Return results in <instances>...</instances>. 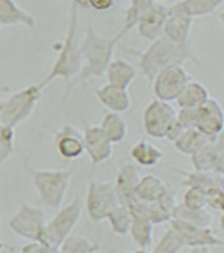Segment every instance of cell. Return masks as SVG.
Masks as SVG:
<instances>
[{
	"mask_svg": "<svg viewBox=\"0 0 224 253\" xmlns=\"http://www.w3.org/2000/svg\"><path fill=\"white\" fill-rule=\"evenodd\" d=\"M124 38V35L121 32H118L114 36H105L100 35L93 23L88 20L87 26H85V35L82 42L79 43V49H81V71L78 72V75L69 83L66 84L68 88L63 94L62 102L63 105L68 102V99L74 90V87L79 83H85L91 78H100L109 62L114 59V51L117 45L120 43V41Z\"/></svg>",
	"mask_w": 224,
	"mask_h": 253,
	"instance_id": "6da1fadb",
	"label": "cell"
},
{
	"mask_svg": "<svg viewBox=\"0 0 224 253\" xmlns=\"http://www.w3.org/2000/svg\"><path fill=\"white\" fill-rule=\"evenodd\" d=\"M186 62L200 65V60L194 54L190 41L186 43H177L161 35L157 39L151 41L149 46L139 54L138 66L142 75L151 83L152 78L164 68L183 65Z\"/></svg>",
	"mask_w": 224,
	"mask_h": 253,
	"instance_id": "7a4b0ae2",
	"label": "cell"
},
{
	"mask_svg": "<svg viewBox=\"0 0 224 253\" xmlns=\"http://www.w3.org/2000/svg\"><path fill=\"white\" fill-rule=\"evenodd\" d=\"M81 71V49L78 42V6L72 2L69 12V26L66 36L60 45L59 56L54 60L52 66L37 84L42 90L54 80H63L69 84Z\"/></svg>",
	"mask_w": 224,
	"mask_h": 253,
	"instance_id": "3957f363",
	"label": "cell"
},
{
	"mask_svg": "<svg viewBox=\"0 0 224 253\" xmlns=\"http://www.w3.org/2000/svg\"><path fill=\"white\" fill-rule=\"evenodd\" d=\"M39 199L49 209L62 207L71 187L74 172L69 169H36L27 167Z\"/></svg>",
	"mask_w": 224,
	"mask_h": 253,
	"instance_id": "277c9868",
	"label": "cell"
},
{
	"mask_svg": "<svg viewBox=\"0 0 224 253\" xmlns=\"http://www.w3.org/2000/svg\"><path fill=\"white\" fill-rule=\"evenodd\" d=\"M40 99H42V88L37 84L26 85L24 88L12 93L5 102H2L0 123L15 129L18 125L26 122L35 113Z\"/></svg>",
	"mask_w": 224,
	"mask_h": 253,
	"instance_id": "5b68a950",
	"label": "cell"
},
{
	"mask_svg": "<svg viewBox=\"0 0 224 253\" xmlns=\"http://www.w3.org/2000/svg\"><path fill=\"white\" fill-rule=\"evenodd\" d=\"M84 209V202L79 195H76L69 204L59 207L54 217L46 222L45 237L46 244L52 247H59V244L72 234L74 228L78 225Z\"/></svg>",
	"mask_w": 224,
	"mask_h": 253,
	"instance_id": "8992f818",
	"label": "cell"
},
{
	"mask_svg": "<svg viewBox=\"0 0 224 253\" xmlns=\"http://www.w3.org/2000/svg\"><path fill=\"white\" fill-rule=\"evenodd\" d=\"M9 229L29 241H42L46 244L45 237V226H46V216L42 209L36 206H30L27 202L18 207V210L12 214L8 222Z\"/></svg>",
	"mask_w": 224,
	"mask_h": 253,
	"instance_id": "52a82bcc",
	"label": "cell"
},
{
	"mask_svg": "<svg viewBox=\"0 0 224 253\" xmlns=\"http://www.w3.org/2000/svg\"><path fill=\"white\" fill-rule=\"evenodd\" d=\"M120 204L114 183L91 180L87 189L85 210L93 222H102L108 213Z\"/></svg>",
	"mask_w": 224,
	"mask_h": 253,
	"instance_id": "ba28073f",
	"label": "cell"
},
{
	"mask_svg": "<svg viewBox=\"0 0 224 253\" xmlns=\"http://www.w3.org/2000/svg\"><path fill=\"white\" fill-rule=\"evenodd\" d=\"M191 80V75L186 71L183 65H174L160 71L151 81L152 93L155 99L172 102L183 91L186 84Z\"/></svg>",
	"mask_w": 224,
	"mask_h": 253,
	"instance_id": "9c48e42d",
	"label": "cell"
},
{
	"mask_svg": "<svg viewBox=\"0 0 224 253\" xmlns=\"http://www.w3.org/2000/svg\"><path fill=\"white\" fill-rule=\"evenodd\" d=\"M175 113L177 110L171 105V102H164L160 99L149 100L142 113V125L145 133L155 139L164 138L167 127L175 119Z\"/></svg>",
	"mask_w": 224,
	"mask_h": 253,
	"instance_id": "30bf717a",
	"label": "cell"
},
{
	"mask_svg": "<svg viewBox=\"0 0 224 253\" xmlns=\"http://www.w3.org/2000/svg\"><path fill=\"white\" fill-rule=\"evenodd\" d=\"M171 229L180 238L184 247H212L223 244L211 226H197L178 219H171Z\"/></svg>",
	"mask_w": 224,
	"mask_h": 253,
	"instance_id": "8fae6325",
	"label": "cell"
},
{
	"mask_svg": "<svg viewBox=\"0 0 224 253\" xmlns=\"http://www.w3.org/2000/svg\"><path fill=\"white\" fill-rule=\"evenodd\" d=\"M82 141H84V151L94 167L108 162L112 153H114V144L105 136L102 129L96 125L84 126Z\"/></svg>",
	"mask_w": 224,
	"mask_h": 253,
	"instance_id": "7c38bea8",
	"label": "cell"
},
{
	"mask_svg": "<svg viewBox=\"0 0 224 253\" xmlns=\"http://www.w3.org/2000/svg\"><path fill=\"white\" fill-rule=\"evenodd\" d=\"M194 129L209 138H215L223 133L224 114L221 105L215 99L208 97L199 108H196Z\"/></svg>",
	"mask_w": 224,
	"mask_h": 253,
	"instance_id": "4fadbf2b",
	"label": "cell"
},
{
	"mask_svg": "<svg viewBox=\"0 0 224 253\" xmlns=\"http://www.w3.org/2000/svg\"><path fill=\"white\" fill-rule=\"evenodd\" d=\"M191 165L194 171L223 174L224 155H223V133L215 136L209 144L197 150L191 156Z\"/></svg>",
	"mask_w": 224,
	"mask_h": 253,
	"instance_id": "5bb4252c",
	"label": "cell"
},
{
	"mask_svg": "<svg viewBox=\"0 0 224 253\" xmlns=\"http://www.w3.org/2000/svg\"><path fill=\"white\" fill-rule=\"evenodd\" d=\"M54 145L59 156L63 161L72 162L82 156L84 153V141L82 133L72 125H63L54 135Z\"/></svg>",
	"mask_w": 224,
	"mask_h": 253,
	"instance_id": "9a60e30c",
	"label": "cell"
},
{
	"mask_svg": "<svg viewBox=\"0 0 224 253\" xmlns=\"http://www.w3.org/2000/svg\"><path fill=\"white\" fill-rule=\"evenodd\" d=\"M96 97L102 107L111 113H127L132 108V96L127 88L106 83L96 91Z\"/></svg>",
	"mask_w": 224,
	"mask_h": 253,
	"instance_id": "2e32d148",
	"label": "cell"
},
{
	"mask_svg": "<svg viewBox=\"0 0 224 253\" xmlns=\"http://www.w3.org/2000/svg\"><path fill=\"white\" fill-rule=\"evenodd\" d=\"M166 17H167V6L161 3H152V6L142 15V18L136 24L138 35L149 42L157 39L163 33Z\"/></svg>",
	"mask_w": 224,
	"mask_h": 253,
	"instance_id": "e0dca14e",
	"label": "cell"
},
{
	"mask_svg": "<svg viewBox=\"0 0 224 253\" xmlns=\"http://www.w3.org/2000/svg\"><path fill=\"white\" fill-rule=\"evenodd\" d=\"M193 18L167 8V17L163 26V36L177 43H186L190 39Z\"/></svg>",
	"mask_w": 224,
	"mask_h": 253,
	"instance_id": "ac0fdd59",
	"label": "cell"
},
{
	"mask_svg": "<svg viewBox=\"0 0 224 253\" xmlns=\"http://www.w3.org/2000/svg\"><path fill=\"white\" fill-rule=\"evenodd\" d=\"M0 26H24L27 29H33L36 26V20L15 0H0Z\"/></svg>",
	"mask_w": 224,
	"mask_h": 253,
	"instance_id": "d6986e66",
	"label": "cell"
},
{
	"mask_svg": "<svg viewBox=\"0 0 224 253\" xmlns=\"http://www.w3.org/2000/svg\"><path fill=\"white\" fill-rule=\"evenodd\" d=\"M167 193H169V189H167L164 181L161 178H158L157 175H152V174H147L144 177H139L138 184L135 187V196L139 201L147 202V204L160 201Z\"/></svg>",
	"mask_w": 224,
	"mask_h": 253,
	"instance_id": "ffe728a7",
	"label": "cell"
},
{
	"mask_svg": "<svg viewBox=\"0 0 224 253\" xmlns=\"http://www.w3.org/2000/svg\"><path fill=\"white\" fill-rule=\"evenodd\" d=\"M109 84H114L123 88H129V85L138 77V69L135 65L124 59H112L103 74Z\"/></svg>",
	"mask_w": 224,
	"mask_h": 253,
	"instance_id": "44dd1931",
	"label": "cell"
},
{
	"mask_svg": "<svg viewBox=\"0 0 224 253\" xmlns=\"http://www.w3.org/2000/svg\"><path fill=\"white\" fill-rule=\"evenodd\" d=\"M138 180L139 174L136 167L133 164H123L114 181V189L117 192L120 204L126 206L127 201L135 196V187L138 184Z\"/></svg>",
	"mask_w": 224,
	"mask_h": 253,
	"instance_id": "7402d4cb",
	"label": "cell"
},
{
	"mask_svg": "<svg viewBox=\"0 0 224 253\" xmlns=\"http://www.w3.org/2000/svg\"><path fill=\"white\" fill-rule=\"evenodd\" d=\"M223 2L224 0H180L169 8L194 20L215 14L223 8Z\"/></svg>",
	"mask_w": 224,
	"mask_h": 253,
	"instance_id": "603a6c76",
	"label": "cell"
},
{
	"mask_svg": "<svg viewBox=\"0 0 224 253\" xmlns=\"http://www.w3.org/2000/svg\"><path fill=\"white\" fill-rule=\"evenodd\" d=\"M130 158L135 164L144 168H152L163 159V151L147 139L135 142L130 148Z\"/></svg>",
	"mask_w": 224,
	"mask_h": 253,
	"instance_id": "cb8c5ba5",
	"label": "cell"
},
{
	"mask_svg": "<svg viewBox=\"0 0 224 253\" xmlns=\"http://www.w3.org/2000/svg\"><path fill=\"white\" fill-rule=\"evenodd\" d=\"M209 97V93L206 90V87L199 83V81H193L190 80L186 87L183 88V91L178 94V97L175 99V102L178 105V108H199L205 100Z\"/></svg>",
	"mask_w": 224,
	"mask_h": 253,
	"instance_id": "d4e9b609",
	"label": "cell"
},
{
	"mask_svg": "<svg viewBox=\"0 0 224 253\" xmlns=\"http://www.w3.org/2000/svg\"><path fill=\"white\" fill-rule=\"evenodd\" d=\"M99 127L102 129L105 136L112 144H120L121 141H124V138L127 135V123L121 117L120 113H111V111H108L102 117Z\"/></svg>",
	"mask_w": 224,
	"mask_h": 253,
	"instance_id": "484cf974",
	"label": "cell"
},
{
	"mask_svg": "<svg viewBox=\"0 0 224 253\" xmlns=\"http://www.w3.org/2000/svg\"><path fill=\"white\" fill-rule=\"evenodd\" d=\"M214 138H209L203 133H200L196 129H186L175 141H174V147L183 155L191 156L193 153H196L197 150H200L202 147H205L206 144H209Z\"/></svg>",
	"mask_w": 224,
	"mask_h": 253,
	"instance_id": "4316f807",
	"label": "cell"
},
{
	"mask_svg": "<svg viewBox=\"0 0 224 253\" xmlns=\"http://www.w3.org/2000/svg\"><path fill=\"white\" fill-rule=\"evenodd\" d=\"M175 198L169 192L164 198H161L157 202H151L147 206V219L152 225H160L164 222H169L172 217V210L175 207Z\"/></svg>",
	"mask_w": 224,
	"mask_h": 253,
	"instance_id": "83f0119b",
	"label": "cell"
},
{
	"mask_svg": "<svg viewBox=\"0 0 224 253\" xmlns=\"http://www.w3.org/2000/svg\"><path fill=\"white\" fill-rule=\"evenodd\" d=\"M152 229L154 225L145 219V217H139V216H132V223L129 228V234L133 240V243L139 247V249H148L152 243Z\"/></svg>",
	"mask_w": 224,
	"mask_h": 253,
	"instance_id": "f1b7e54d",
	"label": "cell"
},
{
	"mask_svg": "<svg viewBox=\"0 0 224 253\" xmlns=\"http://www.w3.org/2000/svg\"><path fill=\"white\" fill-rule=\"evenodd\" d=\"M57 250L59 253H96L99 252V244L84 235L71 234L59 244Z\"/></svg>",
	"mask_w": 224,
	"mask_h": 253,
	"instance_id": "f546056e",
	"label": "cell"
},
{
	"mask_svg": "<svg viewBox=\"0 0 224 253\" xmlns=\"http://www.w3.org/2000/svg\"><path fill=\"white\" fill-rule=\"evenodd\" d=\"M152 3H155L154 0H130L129 8L124 12V21L120 32L126 36L132 29H135L138 21L152 6Z\"/></svg>",
	"mask_w": 224,
	"mask_h": 253,
	"instance_id": "4dcf8cb0",
	"label": "cell"
},
{
	"mask_svg": "<svg viewBox=\"0 0 224 253\" xmlns=\"http://www.w3.org/2000/svg\"><path fill=\"white\" fill-rule=\"evenodd\" d=\"M171 219H178V220L193 223L197 226H211V222H212V217L206 209L193 210V209L186 207L184 204H175Z\"/></svg>",
	"mask_w": 224,
	"mask_h": 253,
	"instance_id": "1f68e13d",
	"label": "cell"
},
{
	"mask_svg": "<svg viewBox=\"0 0 224 253\" xmlns=\"http://www.w3.org/2000/svg\"><path fill=\"white\" fill-rule=\"evenodd\" d=\"M105 220H108L111 231L117 234V235H126L129 234V228L132 223V214L129 211V209L123 204H118L112 209L108 216L105 217Z\"/></svg>",
	"mask_w": 224,
	"mask_h": 253,
	"instance_id": "d6a6232c",
	"label": "cell"
},
{
	"mask_svg": "<svg viewBox=\"0 0 224 253\" xmlns=\"http://www.w3.org/2000/svg\"><path fill=\"white\" fill-rule=\"evenodd\" d=\"M180 174H183L184 186H197L202 189H208L212 186H223V174L215 172H205V171H193V172H184L178 169Z\"/></svg>",
	"mask_w": 224,
	"mask_h": 253,
	"instance_id": "836d02e7",
	"label": "cell"
},
{
	"mask_svg": "<svg viewBox=\"0 0 224 253\" xmlns=\"http://www.w3.org/2000/svg\"><path fill=\"white\" fill-rule=\"evenodd\" d=\"M15 153V129L0 123V165Z\"/></svg>",
	"mask_w": 224,
	"mask_h": 253,
	"instance_id": "e575fe53",
	"label": "cell"
},
{
	"mask_svg": "<svg viewBox=\"0 0 224 253\" xmlns=\"http://www.w3.org/2000/svg\"><path fill=\"white\" fill-rule=\"evenodd\" d=\"M184 246L181 244L180 238L175 235V232L169 228L160 237L157 244L154 246L151 253H180V250Z\"/></svg>",
	"mask_w": 224,
	"mask_h": 253,
	"instance_id": "d590c367",
	"label": "cell"
},
{
	"mask_svg": "<svg viewBox=\"0 0 224 253\" xmlns=\"http://www.w3.org/2000/svg\"><path fill=\"white\" fill-rule=\"evenodd\" d=\"M186 207L193 209V210H202L206 209V201H205V189L197 187V186H187L184 195H183V202Z\"/></svg>",
	"mask_w": 224,
	"mask_h": 253,
	"instance_id": "8d00e7d4",
	"label": "cell"
},
{
	"mask_svg": "<svg viewBox=\"0 0 224 253\" xmlns=\"http://www.w3.org/2000/svg\"><path fill=\"white\" fill-rule=\"evenodd\" d=\"M205 201H206V209L223 213V210H224V189H223V186H212V187L205 189Z\"/></svg>",
	"mask_w": 224,
	"mask_h": 253,
	"instance_id": "74e56055",
	"label": "cell"
},
{
	"mask_svg": "<svg viewBox=\"0 0 224 253\" xmlns=\"http://www.w3.org/2000/svg\"><path fill=\"white\" fill-rule=\"evenodd\" d=\"M175 119L180 122V125L184 129H194L196 122V110L193 108H180L175 113Z\"/></svg>",
	"mask_w": 224,
	"mask_h": 253,
	"instance_id": "f35d334b",
	"label": "cell"
},
{
	"mask_svg": "<svg viewBox=\"0 0 224 253\" xmlns=\"http://www.w3.org/2000/svg\"><path fill=\"white\" fill-rule=\"evenodd\" d=\"M46 249L48 244L42 241H29L21 247L20 253H46Z\"/></svg>",
	"mask_w": 224,
	"mask_h": 253,
	"instance_id": "ab89813d",
	"label": "cell"
},
{
	"mask_svg": "<svg viewBox=\"0 0 224 253\" xmlns=\"http://www.w3.org/2000/svg\"><path fill=\"white\" fill-rule=\"evenodd\" d=\"M115 2L117 0H87L88 8H93L94 11H99V12L109 11L112 6L115 5Z\"/></svg>",
	"mask_w": 224,
	"mask_h": 253,
	"instance_id": "60d3db41",
	"label": "cell"
},
{
	"mask_svg": "<svg viewBox=\"0 0 224 253\" xmlns=\"http://www.w3.org/2000/svg\"><path fill=\"white\" fill-rule=\"evenodd\" d=\"M184 130H186V129L180 125V122H178L177 119H174V122L169 125V127H167V130H166V133H164V138H166V139H169L171 142H174Z\"/></svg>",
	"mask_w": 224,
	"mask_h": 253,
	"instance_id": "b9f144b4",
	"label": "cell"
},
{
	"mask_svg": "<svg viewBox=\"0 0 224 253\" xmlns=\"http://www.w3.org/2000/svg\"><path fill=\"white\" fill-rule=\"evenodd\" d=\"M188 253H211L209 247H190Z\"/></svg>",
	"mask_w": 224,
	"mask_h": 253,
	"instance_id": "7bdbcfd3",
	"label": "cell"
},
{
	"mask_svg": "<svg viewBox=\"0 0 224 253\" xmlns=\"http://www.w3.org/2000/svg\"><path fill=\"white\" fill-rule=\"evenodd\" d=\"M5 91H9V87H0V93H5Z\"/></svg>",
	"mask_w": 224,
	"mask_h": 253,
	"instance_id": "ee69618b",
	"label": "cell"
},
{
	"mask_svg": "<svg viewBox=\"0 0 224 253\" xmlns=\"http://www.w3.org/2000/svg\"><path fill=\"white\" fill-rule=\"evenodd\" d=\"M133 253H149V252H147L145 249H139V250H136V252H133Z\"/></svg>",
	"mask_w": 224,
	"mask_h": 253,
	"instance_id": "f6af8a7d",
	"label": "cell"
},
{
	"mask_svg": "<svg viewBox=\"0 0 224 253\" xmlns=\"http://www.w3.org/2000/svg\"><path fill=\"white\" fill-rule=\"evenodd\" d=\"M3 249H5V243H3L2 240H0V252H2Z\"/></svg>",
	"mask_w": 224,
	"mask_h": 253,
	"instance_id": "bcb514c9",
	"label": "cell"
},
{
	"mask_svg": "<svg viewBox=\"0 0 224 253\" xmlns=\"http://www.w3.org/2000/svg\"><path fill=\"white\" fill-rule=\"evenodd\" d=\"M154 2H157V3H163V2H167V0H154Z\"/></svg>",
	"mask_w": 224,
	"mask_h": 253,
	"instance_id": "7dc6e473",
	"label": "cell"
},
{
	"mask_svg": "<svg viewBox=\"0 0 224 253\" xmlns=\"http://www.w3.org/2000/svg\"><path fill=\"white\" fill-rule=\"evenodd\" d=\"M0 228H2V220H0Z\"/></svg>",
	"mask_w": 224,
	"mask_h": 253,
	"instance_id": "c3c4849f",
	"label": "cell"
},
{
	"mask_svg": "<svg viewBox=\"0 0 224 253\" xmlns=\"http://www.w3.org/2000/svg\"><path fill=\"white\" fill-rule=\"evenodd\" d=\"M0 108H2V102H0Z\"/></svg>",
	"mask_w": 224,
	"mask_h": 253,
	"instance_id": "681fc988",
	"label": "cell"
},
{
	"mask_svg": "<svg viewBox=\"0 0 224 253\" xmlns=\"http://www.w3.org/2000/svg\"><path fill=\"white\" fill-rule=\"evenodd\" d=\"M0 29H2V26H0Z\"/></svg>",
	"mask_w": 224,
	"mask_h": 253,
	"instance_id": "f907efd6",
	"label": "cell"
},
{
	"mask_svg": "<svg viewBox=\"0 0 224 253\" xmlns=\"http://www.w3.org/2000/svg\"><path fill=\"white\" fill-rule=\"evenodd\" d=\"M96 253H99V252H96Z\"/></svg>",
	"mask_w": 224,
	"mask_h": 253,
	"instance_id": "816d5d0a",
	"label": "cell"
},
{
	"mask_svg": "<svg viewBox=\"0 0 224 253\" xmlns=\"http://www.w3.org/2000/svg\"><path fill=\"white\" fill-rule=\"evenodd\" d=\"M211 253H212V252H211Z\"/></svg>",
	"mask_w": 224,
	"mask_h": 253,
	"instance_id": "f5cc1de1",
	"label": "cell"
}]
</instances>
